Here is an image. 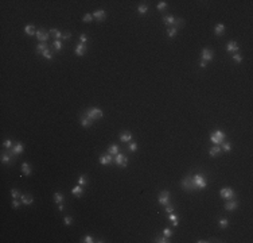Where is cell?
Returning a JSON list of instances; mask_svg holds the SVG:
<instances>
[{
  "mask_svg": "<svg viewBox=\"0 0 253 243\" xmlns=\"http://www.w3.org/2000/svg\"><path fill=\"white\" fill-rule=\"evenodd\" d=\"M120 153V147H119L117 145H112V146H109V149H108V154L110 155H116Z\"/></svg>",
  "mask_w": 253,
  "mask_h": 243,
  "instance_id": "obj_27",
  "label": "cell"
},
{
  "mask_svg": "<svg viewBox=\"0 0 253 243\" xmlns=\"http://www.w3.org/2000/svg\"><path fill=\"white\" fill-rule=\"evenodd\" d=\"M112 161H113V155H110V154H104L100 157V163L104 166H108L112 163Z\"/></svg>",
  "mask_w": 253,
  "mask_h": 243,
  "instance_id": "obj_15",
  "label": "cell"
},
{
  "mask_svg": "<svg viewBox=\"0 0 253 243\" xmlns=\"http://www.w3.org/2000/svg\"><path fill=\"white\" fill-rule=\"evenodd\" d=\"M20 195H22V193H20L19 191H16V189H11V197L12 199H18Z\"/></svg>",
  "mask_w": 253,
  "mask_h": 243,
  "instance_id": "obj_45",
  "label": "cell"
},
{
  "mask_svg": "<svg viewBox=\"0 0 253 243\" xmlns=\"http://www.w3.org/2000/svg\"><path fill=\"white\" fill-rule=\"evenodd\" d=\"M35 37H37V39L39 40V42H46V40L49 39V37H50V33H47V31H44V30L42 29V30H38Z\"/></svg>",
  "mask_w": 253,
  "mask_h": 243,
  "instance_id": "obj_11",
  "label": "cell"
},
{
  "mask_svg": "<svg viewBox=\"0 0 253 243\" xmlns=\"http://www.w3.org/2000/svg\"><path fill=\"white\" fill-rule=\"evenodd\" d=\"M178 219H179V217L176 216V215L174 214V212L168 214V220H170V221H173V226H174V227H178V226H179V221H178Z\"/></svg>",
  "mask_w": 253,
  "mask_h": 243,
  "instance_id": "obj_28",
  "label": "cell"
},
{
  "mask_svg": "<svg viewBox=\"0 0 253 243\" xmlns=\"http://www.w3.org/2000/svg\"><path fill=\"white\" fill-rule=\"evenodd\" d=\"M163 235L167 236V238H171V236H173V230L168 228V227H166V228L163 230Z\"/></svg>",
  "mask_w": 253,
  "mask_h": 243,
  "instance_id": "obj_42",
  "label": "cell"
},
{
  "mask_svg": "<svg viewBox=\"0 0 253 243\" xmlns=\"http://www.w3.org/2000/svg\"><path fill=\"white\" fill-rule=\"evenodd\" d=\"M42 57H43V58H46V59H49V61H51V59H53V54H51V52H50L49 49H46V50L42 53Z\"/></svg>",
  "mask_w": 253,
  "mask_h": 243,
  "instance_id": "obj_36",
  "label": "cell"
},
{
  "mask_svg": "<svg viewBox=\"0 0 253 243\" xmlns=\"http://www.w3.org/2000/svg\"><path fill=\"white\" fill-rule=\"evenodd\" d=\"M147 11H148V6H147V4H140L139 7H137V12H139L140 15H144Z\"/></svg>",
  "mask_w": 253,
  "mask_h": 243,
  "instance_id": "obj_34",
  "label": "cell"
},
{
  "mask_svg": "<svg viewBox=\"0 0 253 243\" xmlns=\"http://www.w3.org/2000/svg\"><path fill=\"white\" fill-rule=\"evenodd\" d=\"M71 193H73L76 197H81L82 193H84V186H81V185L78 184L77 186H74V188L71 189Z\"/></svg>",
  "mask_w": 253,
  "mask_h": 243,
  "instance_id": "obj_22",
  "label": "cell"
},
{
  "mask_svg": "<svg viewBox=\"0 0 253 243\" xmlns=\"http://www.w3.org/2000/svg\"><path fill=\"white\" fill-rule=\"evenodd\" d=\"M80 123H81V126H82V127H90V126L93 124V120H90L89 118H86V116H85V118H81L80 119Z\"/></svg>",
  "mask_w": 253,
  "mask_h": 243,
  "instance_id": "obj_29",
  "label": "cell"
},
{
  "mask_svg": "<svg viewBox=\"0 0 253 243\" xmlns=\"http://www.w3.org/2000/svg\"><path fill=\"white\" fill-rule=\"evenodd\" d=\"M232 58H233V61H234V62H237V64H240V62H241V61H242V57L238 54V53H234Z\"/></svg>",
  "mask_w": 253,
  "mask_h": 243,
  "instance_id": "obj_44",
  "label": "cell"
},
{
  "mask_svg": "<svg viewBox=\"0 0 253 243\" xmlns=\"http://www.w3.org/2000/svg\"><path fill=\"white\" fill-rule=\"evenodd\" d=\"M23 150H24V146H23L22 142H18V143L14 145V147L10 150V154L12 155V157H16V155H20L23 153Z\"/></svg>",
  "mask_w": 253,
  "mask_h": 243,
  "instance_id": "obj_9",
  "label": "cell"
},
{
  "mask_svg": "<svg viewBox=\"0 0 253 243\" xmlns=\"http://www.w3.org/2000/svg\"><path fill=\"white\" fill-rule=\"evenodd\" d=\"M227 226H229V220H227L226 217H221V219H220V227H221V228L225 230Z\"/></svg>",
  "mask_w": 253,
  "mask_h": 243,
  "instance_id": "obj_37",
  "label": "cell"
},
{
  "mask_svg": "<svg viewBox=\"0 0 253 243\" xmlns=\"http://www.w3.org/2000/svg\"><path fill=\"white\" fill-rule=\"evenodd\" d=\"M163 22L166 23V26L168 27H183L184 24V20L183 19H176L174 18V16H171V15H166V16H163Z\"/></svg>",
  "mask_w": 253,
  "mask_h": 243,
  "instance_id": "obj_2",
  "label": "cell"
},
{
  "mask_svg": "<svg viewBox=\"0 0 253 243\" xmlns=\"http://www.w3.org/2000/svg\"><path fill=\"white\" fill-rule=\"evenodd\" d=\"M201 58H202V61H205V62L211 61V59L214 58V52L210 50V49H203L201 53Z\"/></svg>",
  "mask_w": 253,
  "mask_h": 243,
  "instance_id": "obj_10",
  "label": "cell"
},
{
  "mask_svg": "<svg viewBox=\"0 0 253 243\" xmlns=\"http://www.w3.org/2000/svg\"><path fill=\"white\" fill-rule=\"evenodd\" d=\"M119 138H120V140L123 143H129L132 140V134L129 133V131H123V133H120Z\"/></svg>",
  "mask_w": 253,
  "mask_h": 243,
  "instance_id": "obj_16",
  "label": "cell"
},
{
  "mask_svg": "<svg viewBox=\"0 0 253 243\" xmlns=\"http://www.w3.org/2000/svg\"><path fill=\"white\" fill-rule=\"evenodd\" d=\"M206 65H207V62H205V61H202L201 59V62H199V68H202V69H205Z\"/></svg>",
  "mask_w": 253,
  "mask_h": 243,
  "instance_id": "obj_53",
  "label": "cell"
},
{
  "mask_svg": "<svg viewBox=\"0 0 253 243\" xmlns=\"http://www.w3.org/2000/svg\"><path fill=\"white\" fill-rule=\"evenodd\" d=\"M128 147H129V150L132 151V153H135V151L139 149V146H137V143H136V142H132V140H131V142H129V145H128Z\"/></svg>",
  "mask_w": 253,
  "mask_h": 243,
  "instance_id": "obj_41",
  "label": "cell"
},
{
  "mask_svg": "<svg viewBox=\"0 0 253 243\" xmlns=\"http://www.w3.org/2000/svg\"><path fill=\"white\" fill-rule=\"evenodd\" d=\"M80 42L81 43H84V45H86V42H88V35H86V34H81L80 35Z\"/></svg>",
  "mask_w": 253,
  "mask_h": 243,
  "instance_id": "obj_48",
  "label": "cell"
},
{
  "mask_svg": "<svg viewBox=\"0 0 253 243\" xmlns=\"http://www.w3.org/2000/svg\"><path fill=\"white\" fill-rule=\"evenodd\" d=\"M22 172L24 176H31L33 170H31V166H30L28 162H23L22 163Z\"/></svg>",
  "mask_w": 253,
  "mask_h": 243,
  "instance_id": "obj_21",
  "label": "cell"
},
{
  "mask_svg": "<svg viewBox=\"0 0 253 243\" xmlns=\"http://www.w3.org/2000/svg\"><path fill=\"white\" fill-rule=\"evenodd\" d=\"M78 184H80L81 186H86V185H88V177L85 176V174L80 176L78 177Z\"/></svg>",
  "mask_w": 253,
  "mask_h": 243,
  "instance_id": "obj_32",
  "label": "cell"
},
{
  "mask_svg": "<svg viewBox=\"0 0 253 243\" xmlns=\"http://www.w3.org/2000/svg\"><path fill=\"white\" fill-rule=\"evenodd\" d=\"M24 31H26V34L30 35V37H35V35H37V31H35L34 24H27V26L24 27Z\"/></svg>",
  "mask_w": 253,
  "mask_h": 243,
  "instance_id": "obj_23",
  "label": "cell"
},
{
  "mask_svg": "<svg viewBox=\"0 0 253 243\" xmlns=\"http://www.w3.org/2000/svg\"><path fill=\"white\" fill-rule=\"evenodd\" d=\"M170 197H171V193H170L168 191H162L160 193H159L158 196V201L159 204H162V205H167V204H170Z\"/></svg>",
  "mask_w": 253,
  "mask_h": 243,
  "instance_id": "obj_6",
  "label": "cell"
},
{
  "mask_svg": "<svg viewBox=\"0 0 253 243\" xmlns=\"http://www.w3.org/2000/svg\"><path fill=\"white\" fill-rule=\"evenodd\" d=\"M164 209H166V212H167V214H171V212H174V211H175V208H174L173 204H167Z\"/></svg>",
  "mask_w": 253,
  "mask_h": 243,
  "instance_id": "obj_47",
  "label": "cell"
},
{
  "mask_svg": "<svg viewBox=\"0 0 253 243\" xmlns=\"http://www.w3.org/2000/svg\"><path fill=\"white\" fill-rule=\"evenodd\" d=\"M81 242H84V243H93V242H96V240H94V238H93V236L85 235L84 238H82V240H81Z\"/></svg>",
  "mask_w": 253,
  "mask_h": 243,
  "instance_id": "obj_39",
  "label": "cell"
},
{
  "mask_svg": "<svg viewBox=\"0 0 253 243\" xmlns=\"http://www.w3.org/2000/svg\"><path fill=\"white\" fill-rule=\"evenodd\" d=\"M176 33H178V29H176V27H168V30H167V37L174 38L176 35Z\"/></svg>",
  "mask_w": 253,
  "mask_h": 243,
  "instance_id": "obj_33",
  "label": "cell"
},
{
  "mask_svg": "<svg viewBox=\"0 0 253 243\" xmlns=\"http://www.w3.org/2000/svg\"><path fill=\"white\" fill-rule=\"evenodd\" d=\"M197 242H198V243H206V242H207V240H203V239H201V240H197Z\"/></svg>",
  "mask_w": 253,
  "mask_h": 243,
  "instance_id": "obj_54",
  "label": "cell"
},
{
  "mask_svg": "<svg viewBox=\"0 0 253 243\" xmlns=\"http://www.w3.org/2000/svg\"><path fill=\"white\" fill-rule=\"evenodd\" d=\"M221 149H224V151H230L232 150V145L229 143V142H224L222 143V147Z\"/></svg>",
  "mask_w": 253,
  "mask_h": 243,
  "instance_id": "obj_46",
  "label": "cell"
},
{
  "mask_svg": "<svg viewBox=\"0 0 253 243\" xmlns=\"http://www.w3.org/2000/svg\"><path fill=\"white\" fill-rule=\"evenodd\" d=\"M53 49H54L55 52H61V50L63 49L62 40H57V39H55L54 42H53Z\"/></svg>",
  "mask_w": 253,
  "mask_h": 243,
  "instance_id": "obj_30",
  "label": "cell"
},
{
  "mask_svg": "<svg viewBox=\"0 0 253 243\" xmlns=\"http://www.w3.org/2000/svg\"><path fill=\"white\" fill-rule=\"evenodd\" d=\"M74 52H76V54H77V55L82 57V55L86 53V45H84V43H81V42H80V43L76 46V50H74Z\"/></svg>",
  "mask_w": 253,
  "mask_h": 243,
  "instance_id": "obj_17",
  "label": "cell"
},
{
  "mask_svg": "<svg viewBox=\"0 0 253 243\" xmlns=\"http://www.w3.org/2000/svg\"><path fill=\"white\" fill-rule=\"evenodd\" d=\"M225 30H226V27H225L224 23H218V24L214 27V34H216L217 37H220L221 34L225 33Z\"/></svg>",
  "mask_w": 253,
  "mask_h": 243,
  "instance_id": "obj_20",
  "label": "cell"
},
{
  "mask_svg": "<svg viewBox=\"0 0 253 243\" xmlns=\"http://www.w3.org/2000/svg\"><path fill=\"white\" fill-rule=\"evenodd\" d=\"M238 43H237V42H236V40H229V42H227L226 43V50L229 53H233V54H234L236 52H238Z\"/></svg>",
  "mask_w": 253,
  "mask_h": 243,
  "instance_id": "obj_13",
  "label": "cell"
},
{
  "mask_svg": "<svg viewBox=\"0 0 253 243\" xmlns=\"http://www.w3.org/2000/svg\"><path fill=\"white\" fill-rule=\"evenodd\" d=\"M224 208L227 211V212H233V211H236L237 208H238V202L236 201V200H229V201L225 204Z\"/></svg>",
  "mask_w": 253,
  "mask_h": 243,
  "instance_id": "obj_14",
  "label": "cell"
},
{
  "mask_svg": "<svg viewBox=\"0 0 253 243\" xmlns=\"http://www.w3.org/2000/svg\"><path fill=\"white\" fill-rule=\"evenodd\" d=\"M155 242L156 243H168L170 242V238H167V236H156L155 238Z\"/></svg>",
  "mask_w": 253,
  "mask_h": 243,
  "instance_id": "obj_35",
  "label": "cell"
},
{
  "mask_svg": "<svg viewBox=\"0 0 253 243\" xmlns=\"http://www.w3.org/2000/svg\"><path fill=\"white\" fill-rule=\"evenodd\" d=\"M221 151H222V149L220 147V146H213V147H210V150H209V155L213 158V157H218V155L221 154Z\"/></svg>",
  "mask_w": 253,
  "mask_h": 243,
  "instance_id": "obj_19",
  "label": "cell"
},
{
  "mask_svg": "<svg viewBox=\"0 0 253 243\" xmlns=\"http://www.w3.org/2000/svg\"><path fill=\"white\" fill-rule=\"evenodd\" d=\"M70 37H71V34L67 31V33H63L62 34V40H67V39H70Z\"/></svg>",
  "mask_w": 253,
  "mask_h": 243,
  "instance_id": "obj_51",
  "label": "cell"
},
{
  "mask_svg": "<svg viewBox=\"0 0 253 243\" xmlns=\"http://www.w3.org/2000/svg\"><path fill=\"white\" fill-rule=\"evenodd\" d=\"M73 221L74 220H73V217H71V216H65V217H63V223H65L66 226H71V224H73Z\"/></svg>",
  "mask_w": 253,
  "mask_h": 243,
  "instance_id": "obj_43",
  "label": "cell"
},
{
  "mask_svg": "<svg viewBox=\"0 0 253 243\" xmlns=\"http://www.w3.org/2000/svg\"><path fill=\"white\" fill-rule=\"evenodd\" d=\"M20 199L24 205H31L34 202V197L31 195H20Z\"/></svg>",
  "mask_w": 253,
  "mask_h": 243,
  "instance_id": "obj_18",
  "label": "cell"
},
{
  "mask_svg": "<svg viewBox=\"0 0 253 243\" xmlns=\"http://www.w3.org/2000/svg\"><path fill=\"white\" fill-rule=\"evenodd\" d=\"M193 181H194L195 188L197 189H206V186H207V181H206L205 176L201 173L194 174V176H193Z\"/></svg>",
  "mask_w": 253,
  "mask_h": 243,
  "instance_id": "obj_4",
  "label": "cell"
},
{
  "mask_svg": "<svg viewBox=\"0 0 253 243\" xmlns=\"http://www.w3.org/2000/svg\"><path fill=\"white\" fill-rule=\"evenodd\" d=\"M49 33H50V35H53V37H54L57 40H62V33H61L59 30H57V29H51L50 31H49Z\"/></svg>",
  "mask_w": 253,
  "mask_h": 243,
  "instance_id": "obj_25",
  "label": "cell"
},
{
  "mask_svg": "<svg viewBox=\"0 0 253 243\" xmlns=\"http://www.w3.org/2000/svg\"><path fill=\"white\" fill-rule=\"evenodd\" d=\"M93 18L97 20V22H103L104 19L107 18V12H105V10H97V11L93 12Z\"/></svg>",
  "mask_w": 253,
  "mask_h": 243,
  "instance_id": "obj_12",
  "label": "cell"
},
{
  "mask_svg": "<svg viewBox=\"0 0 253 243\" xmlns=\"http://www.w3.org/2000/svg\"><path fill=\"white\" fill-rule=\"evenodd\" d=\"M166 7H167V3H166V1H159L158 3V10L159 11H163Z\"/></svg>",
  "mask_w": 253,
  "mask_h": 243,
  "instance_id": "obj_49",
  "label": "cell"
},
{
  "mask_svg": "<svg viewBox=\"0 0 253 243\" xmlns=\"http://www.w3.org/2000/svg\"><path fill=\"white\" fill-rule=\"evenodd\" d=\"M220 195H221V197L225 199V200H233L234 199V196H236V193L232 188H222L220 191Z\"/></svg>",
  "mask_w": 253,
  "mask_h": 243,
  "instance_id": "obj_8",
  "label": "cell"
},
{
  "mask_svg": "<svg viewBox=\"0 0 253 243\" xmlns=\"http://www.w3.org/2000/svg\"><path fill=\"white\" fill-rule=\"evenodd\" d=\"M12 207H14L15 209H18L19 207H20V202L18 201V199H14V200H12Z\"/></svg>",
  "mask_w": 253,
  "mask_h": 243,
  "instance_id": "obj_50",
  "label": "cell"
},
{
  "mask_svg": "<svg viewBox=\"0 0 253 243\" xmlns=\"http://www.w3.org/2000/svg\"><path fill=\"white\" fill-rule=\"evenodd\" d=\"M182 188H183L184 191H187V192L197 191V188H195V184H194V181H193V177H190V176L184 177L183 180H182Z\"/></svg>",
  "mask_w": 253,
  "mask_h": 243,
  "instance_id": "obj_5",
  "label": "cell"
},
{
  "mask_svg": "<svg viewBox=\"0 0 253 243\" xmlns=\"http://www.w3.org/2000/svg\"><path fill=\"white\" fill-rule=\"evenodd\" d=\"M53 199H54V201L57 202V204H61V202H63V200H65V196H63V193H61V192H55L54 195H53Z\"/></svg>",
  "mask_w": 253,
  "mask_h": 243,
  "instance_id": "obj_24",
  "label": "cell"
},
{
  "mask_svg": "<svg viewBox=\"0 0 253 243\" xmlns=\"http://www.w3.org/2000/svg\"><path fill=\"white\" fill-rule=\"evenodd\" d=\"M46 49H49L47 47V43H46V42H39V45L37 46V53H40V54H42Z\"/></svg>",
  "mask_w": 253,
  "mask_h": 243,
  "instance_id": "obj_31",
  "label": "cell"
},
{
  "mask_svg": "<svg viewBox=\"0 0 253 243\" xmlns=\"http://www.w3.org/2000/svg\"><path fill=\"white\" fill-rule=\"evenodd\" d=\"M93 20V15L89 12V14H85L84 15V18H82V22H85V23H90Z\"/></svg>",
  "mask_w": 253,
  "mask_h": 243,
  "instance_id": "obj_38",
  "label": "cell"
},
{
  "mask_svg": "<svg viewBox=\"0 0 253 243\" xmlns=\"http://www.w3.org/2000/svg\"><path fill=\"white\" fill-rule=\"evenodd\" d=\"M1 162L3 163H11L12 162V155L11 154H8V153H1Z\"/></svg>",
  "mask_w": 253,
  "mask_h": 243,
  "instance_id": "obj_26",
  "label": "cell"
},
{
  "mask_svg": "<svg viewBox=\"0 0 253 243\" xmlns=\"http://www.w3.org/2000/svg\"><path fill=\"white\" fill-rule=\"evenodd\" d=\"M114 162L120 168H127L128 166V157H125L124 153H119V154L114 155Z\"/></svg>",
  "mask_w": 253,
  "mask_h": 243,
  "instance_id": "obj_7",
  "label": "cell"
},
{
  "mask_svg": "<svg viewBox=\"0 0 253 243\" xmlns=\"http://www.w3.org/2000/svg\"><path fill=\"white\" fill-rule=\"evenodd\" d=\"M225 133L222 131V130H214L213 133L210 134V140L213 142V143H216L217 146H220L222 142H224L225 139Z\"/></svg>",
  "mask_w": 253,
  "mask_h": 243,
  "instance_id": "obj_3",
  "label": "cell"
},
{
  "mask_svg": "<svg viewBox=\"0 0 253 243\" xmlns=\"http://www.w3.org/2000/svg\"><path fill=\"white\" fill-rule=\"evenodd\" d=\"M85 116H86V118H89L90 120L96 122V120H98V119L103 118L104 114H103V111H101V108H98V107H90V108H88V110H85Z\"/></svg>",
  "mask_w": 253,
  "mask_h": 243,
  "instance_id": "obj_1",
  "label": "cell"
},
{
  "mask_svg": "<svg viewBox=\"0 0 253 243\" xmlns=\"http://www.w3.org/2000/svg\"><path fill=\"white\" fill-rule=\"evenodd\" d=\"M58 211H59V212H63V211H65V205H63V202L58 204Z\"/></svg>",
  "mask_w": 253,
  "mask_h": 243,
  "instance_id": "obj_52",
  "label": "cell"
},
{
  "mask_svg": "<svg viewBox=\"0 0 253 243\" xmlns=\"http://www.w3.org/2000/svg\"><path fill=\"white\" fill-rule=\"evenodd\" d=\"M3 146H4L6 149H8V150H11V149L14 147V145H12V140H11V139H6V140H4V142H3Z\"/></svg>",
  "mask_w": 253,
  "mask_h": 243,
  "instance_id": "obj_40",
  "label": "cell"
}]
</instances>
